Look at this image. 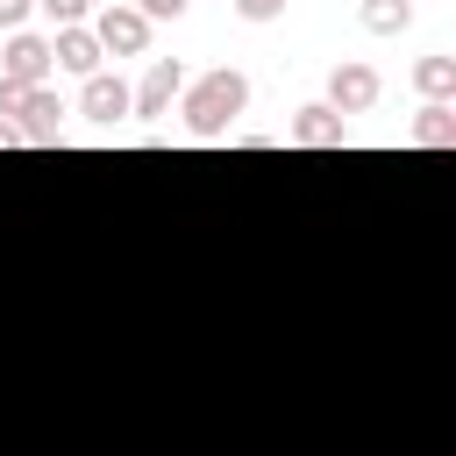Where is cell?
I'll use <instances>...</instances> for the list:
<instances>
[{"label":"cell","mask_w":456,"mask_h":456,"mask_svg":"<svg viewBox=\"0 0 456 456\" xmlns=\"http://www.w3.org/2000/svg\"><path fill=\"white\" fill-rule=\"evenodd\" d=\"M178 114H185V135L214 142V135H228V128L249 114V78L228 71V64H221V71H200V78H185Z\"/></svg>","instance_id":"1"},{"label":"cell","mask_w":456,"mask_h":456,"mask_svg":"<svg viewBox=\"0 0 456 456\" xmlns=\"http://www.w3.org/2000/svg\"><path fill=\"white\" fill-rule=\"evenodd\" d=\"M178 93H185V64H178V57H150L142 86H128V114H135V121H164V114L178 107Z\"/></svg>","instance_id":"2"},{"label":"cell","mask_w":456,"mask_h":456,"mask_svg":"<svg viewBox=\"0 0 456 456\" xmlns=\"http://www.w3.org/2000/svg\"><path fill=\"white\" fill-rule=\"evenodd\" d=\"M93 43H100V57H142L150 50V21L128 0H114V7L93 14Z\"/></svg>","instance_id":"3"},{"label":"cell","mask_w":456,"mask_h":456,"mask_svg":"<svg viewBox=\"0 0 456 456\" xmlns=\"http://www.w3.org/2000/svg\"><path fill=\"white\" fill-rule=\"evenodd\" d=\"M378 93H385V78L363 64V57H342L335 71H328V107L349 121V114H370L378 107Z\"/></svg>","instance_id":"4"},{"label":"cell","mask_w":456,"mask_h":456,"mask_svg":"<svg viewBox=\"0 0 456 456\" xmlns=\"http://www.w3.org/2000/svg\"><path fill=\"white\" fill-rule=\"evenodd\" d=\"M50 36H36V28H14L7 36V50H0V78H14V86H50Z\"/></svg>","instance_id":"5"},{"label":"cell","mask_w":456,"mask_h":456,"mask_svg":"<svg viewBox=\"0 0 456 456\" xmlns=\"http://www.w3.org/2000/svg\"><path fill=\"white\" fill-rule=\"evenodd\" d=\"M7 121H14V135H21V142H57V121H64V100H57L50 86H28V93H21V107H14Z\"/></svg>","instance_id":"6"},{"label":"cell","mask_w":456,"mask_h":456,"mask_svg":"<svg viewBox=\"0 0 456 456\" xmlns=\"http://www.w3.org/2000/svg\"><path fill=\"white\" fill-rule=\"evenodd\" d=\"M285 135H292L299 150H342V142H349V121H342L328 100H314V107H299V114H292V128H285Z\"/></svg>","instance_id":"7"},{"label":"cell","mask_w":456,"mask_h":456,"mask_svg":"<svg viewBox=\"0 0 456 456\" xmlns=\"http://www.w3.org/2000/svg\"><path fill=\"white\" fill-rule=\"evenodd\" d=\"M78 114H86V121H100V128L128 121V86H121L114 71H93V78L78 86Z\"/></svg>","instance_id":"8"},{"label":"cell","mask_w":456,"mask_h":456,"mask_svg":"<svg viewBox=\"0 0 456 456\" xmlns=\"http://www.w3.org/2000/svg\"><path fill=\"white\" fill-rule=\"evenodd\" d=\"M50 64L71 71V78H93V71H100V43H93V28H86V21H78V28H57V36H50Z\"/></svg>","instance_id":"9"},{"label":"cell","mask_w":456,"mask_h":456,"mask_svg":"<svg viewBox=\"0 0 456 456\" xmlns=\"http://www.w3.org/2000/svg\"><path fill=\"white\" fill-rule=\"evenodd\" d=\"M406 142H420V150H449V142H456V107H449V100H428V107L413 114Z\"/></svg>","instance_id":"10"},{"label":"cell","mask_w":456,"mask_h":456,"mask_svg":"<svg viewBox=\"0 0 456 456\" xmlns=\"http://www.w3.org/2000/svg\"><path fill=\"white\" fill-rule=\"evenodd\" d=\"M413 86H420V100H456V57H420Z\"/></svg>","instance_id":"11"},{"label":"cell","mask_w":456,"mask_h":456,"mask_svg":"<svg viewBox=\"0 0 456 456\" xmlns=\"http://www.w3.org/2000/svg\"><path fill=\"white\" fill-rule=\"evenodd\" d=\"M363 28H370V36H399V28H413V0H363Z\"/></svg>","instance_id":"12"},{"label":"cell","mask_w":456,"mask_h":456,"mask_svg":"<svg viewBox=\"0 0 456 456\" xmlns=\"http://www.w3.org/2000/svg\"><path fill=\"white\" fill-rule=\"evenodd\" d=\"M36 7H43V14H50V21H57V28H78V21H86V7H93V0H36Z\"/></svg>","instance_id":"13"},{"label":"cell","mask_w":456,"mask_h":456,"mask_svg":"<svg viewBox=\"0 0 456 456\" xmlns=\"http://www.w3.org/2000/svg\"><path fill=\"white\" fill-rule=\"evenodd\" d=\"M128 7H135V14H142V21L157 28V21H178V14L192 7V0H128Z\"/></svg>","instance_id":"14"},{"label":"cell","mask_w":456,"mask_h":456,"mask_svg":"<svg viewBox=\"0 0 456 456\" xmlns=\"http://www.w3.org/2000/svg\"><path fill=\"white\" fill-rule=\"evenodd\" d=\"M235 14H242V21H278L285 0H235Z\"/></svg>","instance_id":"15"},{"label":"cell","mask_w":456,"mask_h":456,"mask_svg":"<svg viewBox=\"0 0 456 456\" xmlns=\"http://www.w3.org/2000/svg\"><path fill=\"white\" fill-rule=\"evenodd\" d=\"M28 7H36V0H0V28H7V36H14V28H21V21H28Z\"/></svg>","instance_id":"16"},{"label":"cell","mask_w":456,"mask_h":456,"mask_svg":"<svg viewBox=\"0 0 456 456\" xmlns=\"http://www.w3.org/2000/svg\"><path fill=\"white\" fill-rule=\"evenodd\" d=\"M7 142H21V135H14V121H0V150H7Z\"/></svg>","instance_id":"17"}]
</instances>
